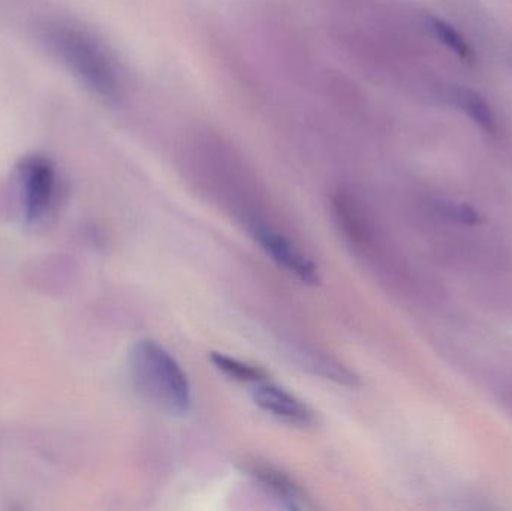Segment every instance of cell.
Instances as JSON below:
<instances>
[{"label":"cell","mask_w":512,"mask_h":511,"mask_svg":"<svg viewBox=\"0 0 512 511\" xmlns=\"http://www.w3.org/2000/svg\"><path fill=\"white\" fill-rule=\"evenodd\" d=\"M252 234L261 248L267 252L268 257L273 258L286 272L294 275L306 284H318L319 272L312 260L300 251L291 240L277 233L268 225L255 222L252 224Z\"/></svg>","instance_id":"obj_4"},{"label":"cell","mask_w":512,"mask_h":511,"mask_svg":"<svg viewBox=\"0 0 512 511\" xmlns=\"http://www.w3.org/2000/svg\"><path fill=\"white\" fill-rule=\"evenodd\" d=\"M54 185V168L47 159L32 156L21 164V197L27 221H39L47 213L53 201Z\"/></svg>","instance_id":"obj_3"},{"label":"cell","mask_w":512,"mask_h":511,"mask_svg":"<svg viewBox=\"0 0 512 511\" xmlns=\"http://www.w3.org/2000/svg\"><path fill=\"white\" fill-rule=\"evenodd\" d=\"M210 359L219 371L224 372L227 377L233 378V380L240 381V383L259 384L267 380V374L258 366L249 365V363L234 359V357L227 356V354L212 353Z\"/></svg>","instance_id":"obj_8"},{"label":"cell","mask_w":512,"mask_h":511,"mask_svg":"<svg viewBox=\"0 0 512 511\" xmlns=\"http://www.w3.org/2000/svg\"><path fill=\"white\" fill-rule=\"evenodd\" d=\"M451 99L456 102L457 107L465 110L471 119H474L481 128L493 132L496 129V120L492 110L483 98L477 93L468 89L451 90Z\"/></svg>","instance_id":"obj_7"},{"label":"cell","mask_w":512,"mask_h":511,"mask_svg":"<svg viewBox=\"0 0 512 511\" xmlns=\"http://www.w3.org/2000/svg\"><path fill=\"white\" fill-rule=\"evenodd\" d=\"M249 473L256 482L273 495L277 501L289 510L309 509V498L301 486L289 474L268 462L254 461L249 465Z\"/></svg>","instance_id":"obj_6"},{"label":"cell","mask_w":512,"mask_h":511,"mask_svg":"<svg viewBox=\"0 0 512 511\" xmlns=\"http://www.w3.org/2000/svg\"><path fill=\"white\" fill-rule=\"evenodd\" d=\"M129 371L137 392L159 410L170 414L188 413L191 384L176 359L152 339H141L129 356Z\"/></svg>","instance_id":"obj_1"},{"label":"cell","mask_w":512,"mask_h":511,"mask_svg":"<svg viewBox=\"0 0 512 511\" xmlns=\"http://www.w3.org/2000/svg\"><path fill=\"white\" fill-rule=\"evenodd\" d=\"M254 399L261 410L288 425L307 428L315 423V414L301 399L268 380L256 384Z\"/></svg>","instance_id":"obj_5"},{"label":"cell","mask_w":512,"mask_h":511,"mask_svg":"<svg viewBox=\"0 0 512 511\" xmlns=\"http://www.w3.org/2000/svg\"><path fill=\"white\" fill-rule=\"evenodd\" d=\"M42 38L54 54L84 84L102 98L119 96L116 68L104 48L89 33L63 23L45 24Z\"/></svg>","instance_id":"obj_2"},{"label":"cell","mask_w":512,"mask_h":511,"mask_svg":"<svg viewBox=\"0 0 512 511\" xmlns=\"http://www.w3.org/2000/svg\"><path fill=\"white\" fill-rule=\"evenodd\" d=\"M429 27L432 29V32L438 36L439 41L444 42L448 48L456 51L459 56L469 57L471 56V48L466 44L465 39L453 29V27L448 26L447 23H444L442 20H438V18H429Z\"/></svg>","instance_id":"obj_9"}]
</instances>
